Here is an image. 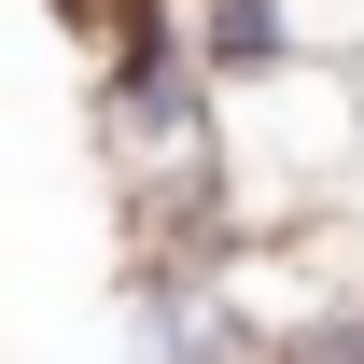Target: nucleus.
Masks as SVG:
<instances>
[{
    "instance_id": "nucleus-1",
    "label": "nucleus",
    "mask_w": 364,
    "mask_h": 364,
    "mask_svg": "<svg viewBox=\"0 0 364 364\" xmlns=\"http://www.w3.org/2000/svg\"><path fill=\"white\" fill-rule=\"evenodd\" d=\"M127 364H252V336L210 294V238L127 252Z\"/></svg>"
}]
</instances>
